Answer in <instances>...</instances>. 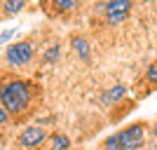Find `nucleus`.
<instances>
[{
	"label": "nucleus",
	"mask_w": 157,
	"mask_h": 150,
	"mask_svg": "<svg viewBox=\"0 0 157 150\" xmlns=\"http://www.w3.org/2000/svg\"><path fill=\"white\" fill-rule=\"evenodd\" d=\"M47 150H71V141L63 134H54L47 143Z\"/></svg>",
	"instance_id": "1a4fd4ad"
},
{
	"label": "nucleus",
	"mask_w": 157,
	"mask_h": 150,
	"mask_svg": "<svg viewBox=\"0 0 157 150\" xmlns=\"http://www.w3.org/2000/svg\"><path fill=\"white\" fill-rule=\"evenodd\" d=\"M71 47L73 52L78 54L82 61H92V45H89V40L82 38V35H73L71 38Z\"/></svg>",
	"instance_id": "423d86ee"
},
{
	"label": "nucleus",
	"mask_w": 157,
	"mask_h": 150,
	"mask_svg": "<svg viewBox=\"0 0 157 150\" xmlns=\"http://www.w3.org/2000/svg\"><path fill=\"white\" fill-rule=\"evenodd\" d=\"M148 2H152V0H148Z\"/></svg>",
	"instance_id": "f3484780"
},
{
	"label": "nucleus",
	"mask_w": 157,
	"mask_h": 150,
	"mask_svg": "<svg viewBox=\"0 0 157 150\" xmlns=\"http://www.w3.org/2000/svg\"><path fill=\"white\" fill-rule=\"evenodd\" d=\"M105 150H122V143H120V136L117 134H113V136L105 138V143H103Z\"/></svg>",
	"instance_id": "9b49d317"
},
{
	"label": "nucleus",
	"mask_w": 157,
	"mask_h": 150,
	"mask_svg": "<svg viewBox=\"0 0 157 150\" xmlns=\"http://www.w3.org/2000/svg\"><path fill=\"white\" fill-rule=\"evenodd\" d=\"M80 5V0H52V12L54 14H68Z\"/></svg>",
	"instance_id": "6e6552de"
},
{
	"label": "nucleus",
	"mask_w": 157,
	"mask_h": 150,
	"mask_svg": "<svg viewBox=\"0 0 157 150\" xmlns=\"http://www.w3.org/2000/svg\"><path fill=\"white\" fill-rule=\"evenodd\" d=\"M24 7H26V0H5L2 12H5L7 17H14V14H19Z\"/></svg>",
	"instance_id": "9d476101"
},
{
	"label": "nucleus",
	"mask_w": 157,
	"mask_h": 150,
	"mask_svg": "<svg viewBox=\"0 0 157 150\" xmlns=\"http://www.w3.org/2000/svg\"><path fill=\"white\" fill-rule=\"evenodd\" d=\"M14 33H17L14 28H7V31H2V33H0V42H7V40L14 35Z\"/></svg>",
	"instance_id": "2eb2a0df"
},
{
	"label": "nucleus",
	"mask_w": 157,
	"mask_h": 150,
	"mask_svg": "<svg viewBox=\"0 0 157 150\" xmlns=\"http://www.w3.org/2000/svg\"><path fill=\"white\" fill-rule=\"evenodd\" d=\"M33 56H35V49H33V45L26 42V40L10 45V47H7V52H5L7 63H12V66H26Z\"/></svg>",
	"instance_id": "7ed1b4c3"
},
{
	"label": "nucleus",
	"mask_w": 157,
	"mask_h": 150,
	"mask_svg": "<svg viewBox=\"0 0 157 150\" xmlns=\"http://www.w3.org/2000/svg\"><path fill=\"white\" fill-rule=\"evenodd\" d=\"M59 45H54V47H49V49H47L45 52V63H54V61L59 59Z\"/></svg>",
	"instance_id": "f8f14e48"
},
{
	"label": "nucleus",
	"mask_w": 157,
	"mask_h": 150,
	"mask_svg": "<svg viewBox=\"0 0 157 150\" xmlns=\"http://www.w3.org/2000/svg\"><path fill=\"white\" fill-rule=\"evenodd\" d=\"M7 120H10V113L5 110V106L0 103V127H2V124H7Z\"/></svg>",
	"instance_id": "4468645a"
},
{
	"label": "nucleus",
	"mask_w": 157,
	"mask_h": 150,
	"mask_svg": "<svg viewBox=\"0 0 157 150\" xmlns=\"http://www.w3.org/2000/svg\"><path fill=\"white\" fill-rule=\"evenodd\" d=\"M152 134H155V138H157V122L152 124Z\"/></svg>",
	"instance_id": "dca6fc26"
},
{
	"label": "nucleus",
	"mask_w": 157,
	"mask_h": 150,
	"mask_svg": "<svg viewBox=\"0 0 157 150\" xmlns=\"http://www.w3.org/2000/svg\"><path fill=\"white\" fill-rule=\"evenodd\" d=\"M47 141V131L42 127H26L19 134V143L24 148H40Z\"/></svg>",
	"instance_id": "39448f33"
},
{
	"label": "nucleus",
	"mask_w": 157,
	"mask_h": 150,
	"mask_svg": "<svg viewBox=\"0 0 157 150\" xmlns=\"http://www.w3.org/2000/svg\"><path fill=\"white\" fill-rule=\"evenodd\" d=\"M131 7H134V0H108V2H105V7H103L105 21H108V24H113V26L122 24L124 19H129Z\"/></svg>",
	"instance_id": "f03ea898"
},
{
	"label": "nucleus",
	"mask_w": 157,
	"mask_h": 150,
	"mask_svg": "<svg viewBox=\"0 0 157 150\" xmlns=\"http://www.w3.org/2000/svg\"><path fill=\"white\" fill-rule=\"evenodd\" d=\"M33 101V89L26 80H10L0 85V103L5 106L10 115H21Z\"/></svg>",
	"instance_id": "f257e3e1"
},
{
	"label": "nucleus",
	"mask_w": 157,
	"mask_h": 150,
	"mask_svg": "<svg viewBox=\"0 0 157 150\" xmlns=\"http://www.w3.org/2000/svg\"><path fill=\"white\" fill-rule=\"evenodd\" d=\"M117 136H120V143H122V150H138L145 141V127L141 122H136L127 129L117 131Z\"/></svg>",
	"instance_id": "20e7f679"
},
{
	"label": "nucleus",
	"mask_w": 157,
	"mask_h": 150,
	"mask_svg": "<svg viewBox=\"0 0 157 150\" xmlns=\"http://www.w3.org/2000/svg\"><path fill=\"white\" fill-rule=\"evenodd\" d=\"M124 94H127V87H122V85H117V87H113V89H108V91H103V101L105 106H115L117 101H122L124 98Z\"/></svg>",
	"instance_id": "0eeeda50"
},
{
	"label": "nucleus",
	"mask_w": 157,
	"mask_h": 150,
	"mask_svg": "<svg viewBox=\"0 0 157 150\" xmlns=\"http://www.w3.org/2000/svg\"><path fill=\"white\" fill-rule=\"evenodd\" d=\"M148 80L157 82V63H150V66H148Z\"/></svg>",
	"instance_id": "ddd939ff"
}]
</instances>
